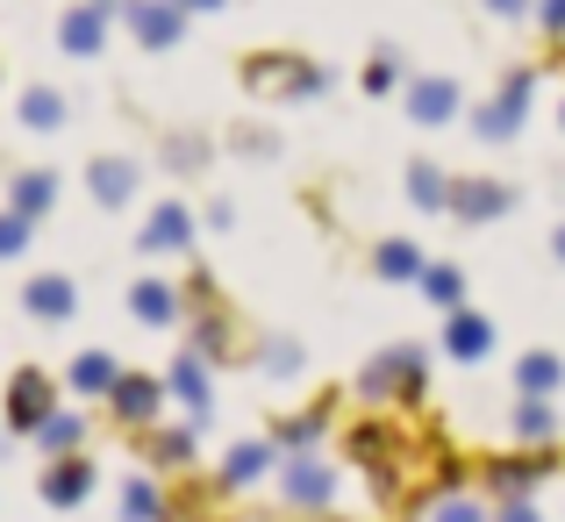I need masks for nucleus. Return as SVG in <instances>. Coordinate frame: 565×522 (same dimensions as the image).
<instances>
[{
    "label": "nucleus",
    "instance_id": "37998d69",
    "mask_svg": "<svg viewBox=\"0 0 565 522\" xmlns=\"http://www.w3.org/2000/svg\"><path fill=\"white\" fill-rule=\"evenodd\" d=\"M94 8H129V0H94Z\"/></svg>",
    "mask_w": 565,
    "mask_h": 522
},
{
    "label": "nucleus",
    "instance_id": "c9c22d12",
    "mask_svg": "<svg viewBox=\"0 0 565 522\" xmlns=\"http://www.w3.org/2000/svg\"><path fill=\"white\" fill-rule=\"evenodd\" d=\"M394 79H401V65H394V57H373V72H365V86H373V94H394Z\"/></svg>",
    "mask_w": 565,
    "mask_h": 522
},
{
    "label": "nucleus",
    "instance_id": "bb28decb",
    "mask_svg": "<svg viewBox=\"0 0 565 522\" xmlns=\"http://www.w3.org/2000/svg\"><path fill=\"white\" fill-rule=\"evenodd\" d=\"M193 351H201V358H230V351H236V337H230V316H215V308H207V316L193 322Z\"/></svg>",
    "mask_w": 565,
    "mask_h": 522
},
{
    "label": "nucleus",
    "instance_id": "ddd939ff",
    "mask_svg": "<svg viewBox=\"0 0 565 522\" xmlns=\"http://www.w3.org/2000/svg\"><path fill=\"white\" fill-rule=\"evenodd\" d=\"M158 401H166V386L158 380H143V372H122V380H115V415H122V423H158Z\"/></svg>",
    "mask_w": 565,
    "mask_h": 522
},
{
    "label": "nucleus",
    "instance_id": "a211bd4d",
    "mask_svg": "<svg viewBox=\"0 0 565 522\" xmlns=\"http://www.w3.org/2000/svg\"><path fill=\"white\" fill-rule=\"evenodd\" d=\"M186 236H193V215L180 201H166L151 222H143V251H186Z\"/></svg>",
    "mask_w": 565,
    "mask_h": 522
},
{
    "label": "nucleus",
    "instance_id": "1a4fd4ad",
    "mask_svg": "<svg viewBox=\"0 0 565 522\" xmlns=\"http://www.w3.org/2000/svg\"><path fill=\"white\" fill-rule=\"evenodd\" d=\"M544 472H552V458H494V466H487V487H494L501 501H530V487L544 480Z\"/></svg>",
    "mask_w": 565,
    "mask_h": 522
},
{
    "label": "nucleus",
    "instance_id": "c756f323",
    "mask_svg": "<svg viewBox=\"0 0 565 522\" xmlns=\"http://www.w3.org/2000/svg\"><path fill=\"white\" fill-rule=\"evenodd\" d=\"M122 515H129V522H166V494H158L151 480H129V494H122Z\"/></svg>",
    "mask_w": 565,
    "mask_h": 522
},
{
    "label": "nucleus",
    "instance_id": "49530a36",
    "mask_svg": "<svg viewBox=\"0 0 565 522\" xmlns=\"http://www.w3.org/2000/svg\"><path fill=\"white\" fill-rule=\"evenodd\" d=\"M558 258H565V230H558Z\"/></svg>",
    "mask_w": 565,
    "mask_h": 522
},
{
    "label": "nucleus",
    "instance_id": "9b49d317",
    "mask_svg": "<svg viewBox=\"0 0 565 522\" xmlns=\"http://www.w3.org/2000/svg\"><path fill=\"white\" fill-rule=\"evenodd\" d=\"M444 351L466 358V365H480V358L494 351V330H487V316H472V308H451V322H444Z\"/></svg>",
    "mask_w": 565,
    "mask_h": 522
},
{
    "label": "nucleus",
    "instance_id": "c85d7f7f",
    "mask_svg": "<svg viewBox=\"0 0 565 522\" xmlns=\"http://www.w3.org/2000/svg\"><path fill=\"white\" fill-rule=\"evenodd\" d=\"M423 294L437 308H458V301H466V273H451V265H423Z\"/></svg>",
    "mask_w": 565,
    "mask_h": 522
},
{
    "label": "nucleus",
    "instance_id": "f03ea898",
    "mask_svg": "<svg viewBox=\"0 0 565 522\" xmlns=\"http://www.w3.org/2000/svg\"><path fill=\"white\" fill-rule=\"evenodd\" d=\"M344 444H351V466H365V472H373L380 501H401V458H408L401 429H386V423H359Z\"/></svg>",
    "mask_w": 565,
    "mask_h": 522
},
{
    "label": "nucleus",
    "instance_id": "b1692460",
    "mask_svg": "<svg viewBox=\"0 0 565 522\" xmlns=\"http://www.w3.org/2000/svg\"><path fill=\"white\" fill-rule=\"evenodd\" d=\"M558 380H565V365H558L552 351H530L523 365H515V386H523V394H552Z\"/></svg>",
    "mask_w": 565,
    "mask_h": 522
},
{
    "label": "nucleus",
    "instance_id": "0eeeda50",
    "mask_svg": "<svg viewBox=\"0 0 565 522\" xmlns=\"http://www.w3.org/2000/svg\"><path fill=\"white\" fill-rule=\"evenodd\" d=\"M451 207L466 222H494V215H509V207H515V193L501 187V179H458V187H451Z\"/></svg>",
    "mask_w": 565,
    "mask_h": 522
},
{
    "label": "nucleus",
    "instance_id": "9d476101",
    "mask_svg": "<svg viewBox=\"0 0 565 522\" xmlns=\"http://www.w3.org/2000/svg\"><path fill=\"white\" fill-rule=\"evenodd\" d=\"M51 380H43V372H22V380L8 386V429H36L43 415H51Z\"/></svg>",
    "mask_w": 565,
    "mask_h": 522
},
{
    "label": "nucleus",
    "instance_id": "a878e982",
    "mask_svg": "<svg viewBox=\"0 0 565 522\" xmlns=\"http://www.w3.org/2000/svg\"><path fill=\"white\" fill-rule=\"evenodd\" d=\"M51 201H57L51 172H22V179H14V207H22V215H51Z\"/></svg>",
    "mask_w": 565,
    "mask_h": 522
},
{
    "label": "nucleus",
    "instance_id": "e433bc0d",
    "mask_svg": "<svg viewBox=\"0 0 565 522\" xmlns=\"http://www.w3.org/2000/svg\"><path fill=\"white\" fill-rule=\"evenodd\" d=\"M166 166H172V172H201V166H207V158H201V143H193V137H186V143H172V158H166Z\"/></svg>",
    "mask_w": 565,
    "mask_h": 522
},
{
    "label": "nucleus",
    "instance_id": "6ab92c4d",
    "mask_svg": "<svg viewBox=\"0 0 565 522\" xmlns=\"http://www.w3.org/2000/svg\"><path fill=\"white\" fill-rule=\"evenodd\" d=\"M166 394H180L193 415H207V365H201V351H180V358H172V380H166Z\"/></svg>",
    "mask_w": 565,
    "mask_h": 522
},
{
    "label": "nucleus",
    "instance_id": "7c9ffc66",
    "mask_svg": "<svg viewBox=\"0 0 565 522\" xmlns=\"http://www.w3.org/2000/svg\"><path fill=\"white\" fill-rule=\"evenodd\" d=\"M22 122L29 129H65V100H57L51 86H36V94L22 100Z\"/></svg>",
    "mask_w": 565,
    "mask_h": 522
},
{
    "label": "nucleus",
    "instance_id": "4468645a",
    "mask_svg": "<svg viewBox=\"0 0 565 522\" xmlns=\"http://www.w3.org/2000/svg\"><path fill=\"white\" fill-rule=\"evenodd\" d=\"M94 201L100 207H129L137 201V166H129V158H94Z\"/></svg>",
    "mask_w": 565,
    "mask_h": 522
},
{
    "label": "nucleus",
    "instance_id": "5701e85b",
    "mask_svg": "<svg viewBox=\"0 0 565 522\" xmlns=\"http://www.w3.org/2000/svg\"><path fill=\"white\" fill-rule=\"evenodd\" d=\"M115 380H122V372H115L108 351H86L79 365H72V386H79V394H115Z\"/></svg>",
    "mask_w": 565,
    "mask_h": 522
},
{
    "label": "nucleus",
    "instance_id": "f257e3e1",
    "mask_svg": "<svg viewBox=\"0 0 565 522\" xmlns=\"http://www.w3.org/2000/svg\"><path fill=\"white\" fill-rule=\"evenodd\" d=\"M423 386H429V365H423V351H415V344L380 351L373 365L359 372V394L365 401H423Z\"/></svg>",
    "mask_w": 565,
    "mask_h": 522
},
{
    "label": "nucleus",
    "instance_id": "39448f33",
    "mask_svg": "<svg viewBox=\"0 0 565 522\" xmlns=\"http://www.w3.org/2000/svg\"><path fill=\"white\" fill-rule=\"evenodd\" d=\"M530 94H537V72H509L501 100H494V108H480V115H472V129H480L487 143L515 137V129H523V115H530Z\"/></svg>",
    "mask_w": 565,
    "mask_h": 522
},
{
    "label": "nucleus",
    "instance_id": "393cba45",
    "mask_svg": "<svg viewBox=\"0 0 565 522\" xmlns=\"http://www.w3.org/2000/svg\"><path fill=\"white\" fill-rule=\"evenodd\" d=\"M408 193H415V207H429V215H444V207H451V187H444L437 166H408Z\"/></svg>",
    "mask_w": 565,
    "mask_h": 522
},
{
    "label": "nucleus",
    "instance_id": "2eb2a0df",
    "mask_svg": "<svg viewBox=\"0 0 565 522\" xmlns=\"http://www.w3.org/2000/svg\"><path fill=\"white\" fill-rule=\"evenodd\" d=\"M129 308H137L151 330H172V322H180V294H172L166 279H137V287H129Z\"/></svg>",
    "mask_w": 565,
    "mask_h": 522
},
{
    "label": "nucleus",
    "instance_id": "2f4dec72",
    "mask_svg": "<svg viewBox=\"0 0 565 522\" xmlns=\"http://www.w3.org/2000/svg\"><path fill=\"white\" fill-rule=\"evenodd\" d=\"M515 429H523L530 444L552 437V408H544V394H523V401H515Z\"/></svg>",
    "mask_w": 565,
    "mask_h": 522
},
{
    "label": "nucleus",
    "instance_id": "4c0bfd02",
    "mask_svg": "<svg viewBox=\"0 0 565 522\" xmlns=\"http://www.w3.org/2000/svg\"><path fill=\"white\" fill-rule=\"evenodd\" d=\"M437 522H487V509H480V501H444Z\"/></svg>",
    "mask_w": 565,
    "mask_h": 522
},
{
    "label": "nucleus",
    "instance_id": "aec40b11",
    "mask_svg": "<svg viewBox=\"0 0 565 522\" xmlns=\"http://www.w3.org/2000/svg\"><path fill=\"white\" fill-rule=\"evenodd\" d=\"M265 466H273V444H236V451L222 458V487H250V480H265Z\"/></svg>",
    "mask_w": 565,
    "mask_h": 522
},
{
    "label": "nucleus",
    "instance_id": "f3484780",
    "mask_svg": "<svg viewBox=\"0 0 565 522\" xmlns=\"http://www.w3.org/2000/svg\"><path fill=\"white\" fill-rule=\"evenodd\" d=\"M408 115L415 122H451L458 115V86L451 79H415L408 86Z\"/></svg>",
    "mask_w": 565,
    "mask_h": 522
},
{
    "label": "nucleus",
    "instance_id": "a18cd8bd",
    "mask_svg": "<svg viewBox=\"0 0 565 522\" xmlns=\"http://www.w3.org/2000/svg\"><path fill=\"white\" fill-rule=\"evenodd\" d=\"M172 522H201V515H172Z\"/></svg>",
    "mask_w": 565,
    "mask_h": 522
},
{
    "label": "nucleus",
    "instance_id": "7ed1b4c3",
    "mask_svg": "<svg viewBox=\"0 0 565 522\" xmlns=\"http://www.w3.org/2000/svg\"><path fill=\"white\" fill-rule=\"evenodd\" d=\"M244 86L258 100H294V94H322V72L301 65V57H287V51H258L244 65Z\"/></svg>",
    "mask_w": 565,
    "mask_h": 522
},
{
    "label": "nucleus",
    "instance_id": "cd10ccee",
    "mask_svg": "<svg viewBox=\"0 0 565 522\" xmlns=\"http://www.w3.org/2000/svg\"><path fill=\"white\" fill-rule=\"evenodd\" d=\"M322 423H330V401L308 408V415H287V423H279V444H287V451H308V444L322 437Z\"/></svg>",
    "mask_w": 565,
    "mask_h": 522
},
{
    "label": "nucleus",
    "instance_id": "4be33fe9",
    "mask_svg": "<svg viewBox=\"0 0 565 522\" xmlns=\"http://www.w3.org/2000/svg\"><path fill=\"white\" fill-rule=\"evenodd\" d=\"M36 437H43V451H51V458H65V451H79V437H86V423H79V415H43V423H36Z\"/></svg>",
    "mask_w": 565,
    "mask_h": 522
},
{
    "label": "nucleus",
    "instance_id": "f704fd0d",
    "mask_svg": "<svg viewBox=\"0 0 565 522\" xmlns=\"http://www.w3.org/2000/svg\"><path fill=\"white\" fill-rule=\"evenodd\" d=\"M265 372H301V344H287V337H265Z\"/></svg>",
    "mask_w": 565,
    "mask_h": 522
},
{
    "label": "nucleus",
    "instance_id": "ea45409f",
    "mask_svg": "<svg viewBox=\"0 0 565 522\" xmlns=\"http://www.w3.org/2000/svg\"><path fill=\"white\" fill-rule=\"evenodd\" d=\"M501 522H537V509H530V501H509V509H501Z\"/></svg>",
    "mask_w": 565,
    "mask_h": 522
},
{
    "label": "nucleus",
    "instance_id": "c03bdc74",
    "mask_svg": "<svg viewBox=\"0 0 565 522\" xmlns=\"http://www.w3.org/2000/svg\"><path fill=\"white\" fill-rule=\"evenodd\" d=\"M0 458H8V429H0Z\"/></svg>",
    "mask_w": 565,
    "mask_h": 522
},
{
    "label": "nucleus",
    "instance_id": "dca6fc26",
    "mask_svg": "<svg viewBox=\"0 0 565 522\" xmlns=\"http://www.w3.org/2000/svg\"><path fill=\"white\" fill-rule=\"evenodd\" d=\"M100 36H108V8H72V14H65V29H57V43H65L72 57H94V51H100Z\"/></svg>",
    "mask_w": 565,
    "mask_h": 522
},
{
    "label": "nucleus",
    "instance_id": "72a5a7b5",
    "mask_svg": "<svg viewBox=\"0 0 565 522\" xmlns=\"http://www.w3.org/2000/svg\"><path fill=\"white\" fill-rule=\"evenodd\" d=\"M29 251V215L14 207V215H0V258H22Z\"/></svg>",
    "mask_w": 565,
    "mask_h": 522
},
{
    "label": "nucleus",
    "instance_id": "a19ab883",
    "mask_svg": "<svg viewBox=\"0 0 565 522\" xmlns=\"http://www.w3.org/2000/svg\"><path fill=\"white\" fill-rule=\"evenodd\" d=\"M487 8H494V14H523L530 0H487Z\"/></svg>",
    "mask_w": 565,
    "mask_h": 522
},
{
    "label": "nucleus",
    "instance_id": "473e14b6",
    "mask_svg": "<svg viewBox=\"0 0 565 522\" xmlns=\"http://www.w3.org/2000/svg\"><path fill=\"white\" fill-rule=\"evenodd\" d=\"M151 458H158V466H186V458H193V429H158Z\"/></svg>",
    "mask_w": 565,
    "mask_h": 522
},
{
    "label": "nucleus",
    "instance_id": "f8f14e48",
    "mask_svg": "<svg viewBox=\"0 0 565 522\" xmlns=\"http://www.w3.org/2000/svg\"><path fill=\"white\" fill-rule=\"evenodd\" d=\"M22 301H29V316H36V322H65L72 308H79V294H72V279H65V273H36Z\"/></svg>",
    "mask_w": 565,
    "mask_h": 522
},
{
    "label": "nucleus",
    "instance_id": "6e6552de",
    "mask_svg": "<svg viewBox=\"0 0 565 522\" xmlns=\"http://www.w3.org/2000/svg\"><path fill=\"white\" fill-rule=\"evenodd\" d=\"M86 494H94V466H86L79 451H65L51 466V480H43V501H51V509H79Z\"/></svg>",
    "mask_w": 565,
    "mask_h": 522
},
{
    "label": "nucleus",
    "instance_id": "20e7f679",
    "mask_svg": "<svg viewBox=\"0 0 565 522\" xmlns=\"http://www.w3.org/2000/svg\"><path fill=\"white\" fill-rule=\"evenodd\" d=\"M279 494H287V509H301V515H322V509H330V494H337V472L322 466L316 451H287V472H279Z\"/></svg>",
    "mask_w": 565,
    "mask_h": 522
},
{
    "label": "nucleus",
    "instance_id": "412c9836",
    "mask_svg": "<svg viewBox=\"0 0 565 522\" xmlns=\"http://www.w3.org/2000/svg\"><path fill=\"white\" fill-rule=\"evenodd\" d=\"M373 265H380V279H423V251H415L408 236H386L373 251Z\"/></svg>",
    "mask_w": 565,
    "mask_h": 522
},
{
    "label": "nucleus",
    "instance_id": "79ce46f5",
    "mask_svg": "<svg viewBox=\"0 0 565 522\" xmlns=\"http://www.w3.org/2000/svg\"><path fill=\"white\" fill-rule=\"evenodd\" d=\"M180 8H222V0H180Z\"/></svg>",
    "mask_w": 565,
    "mask_h": 522
},
{
    "label": "nucleus",
    "instance_id": "423d86ee",
    "mask_svg": "<svg viewBox=\"0 0 565 522\" xmlns=\"http://www.w3.org/2000/svg\"><path fill=\"white\" fill-rule=\"evenodd\" d=\"M129 29H137L151 51H172L186 36V8L180 0H129Z\"/></svg>",
    "mask_w": 565,
    "mask_h": 522
},
{
    "label": "nucleus",
    "instance_id": "58836bf2",
    "mask_svg": "<svg viewBox=\"0 0 565 522\" xmlns=\"http://www.w3.org/2000/svg\"><path fill=\"white\" fill-rule=\"evenodd\" d=\"M544 29H552V36H565V0H544Z\"/></svg>",
    "mask_w": 565,
    "mask_h": 522
}]
</instances>
